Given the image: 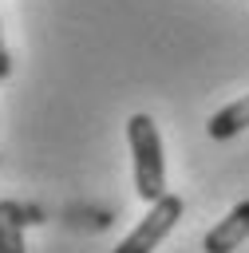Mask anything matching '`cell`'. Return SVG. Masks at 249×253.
<instances>
[{"label": "cell", "mask_w": 249, "mask_h": 253, "mask_svg": "<svg viewBox=\"0 0 249 253\" xmlns=\"http://www.w3.org/2000/svg\"><path fill=\"white\" fill-rule=\"evenodd\" d=\"M24 221H40L36 210H24L20 202H0V253H24Z\"/></svg>", "instance_id": "cell-4"}, {"label": "cell", "mask_w": 249, "mask_h": 253, "mask_svg": "<svg viewBox=\"0 0 249 253\" xmlns=\"http://www.w3.org/2000/svg\"><path fill=\"white\" fill-rule=\"evenodd\" d=\"M126 142L134 154V190L142 202H158L166 194V162H162V138L150 115H130Z\"/></svg>", "instance_id": "cell-1"}, {"label": "cell", "mask_w": 249, "mask_h": 253, "mask_svg": "<svg viewBox=\"0 0 249 253\" xmlns=\"http://www.w3.org/2000/svg\"><path fill=\"white\" fill-rule=\"evenodd\" d=\"M249 126V95H241V99H233L229 107H221L209 123H206V130H209V138H233V134H241Z\"/></svg>", "instance_id": "cell-5"}, {"label": "cell", "mask_w": 249, "mask_h": 253, "mask_svg": "<svg viewBox=\"0 0 249 253\" xmlns=\"http://www.w3.org/2000/svg\"><path fill=\"white\" fill-rule=\"evenodd\" d=\"M245 237H249V202H237V206L206 233L202 249H206V253H233Z\"/></svg>", "instance_id": "cell-3"}, {"label": "cell", "mask_w": 249, "mask_h": 253, "mask_svg": "<svg viewBox=\"0 0 249 253\" xmlns=\"http://www.w3.org/2000/svg\"><path fill=\"white\" fill-rule=\"evenodd\" d=\"M182 217V198L178 194H162L158 202H150L146 217L115 245V253H154V245H162V237L178 225Z\"/></svg>", "instance_id": "cell-2"}, {"label": "cell", "mask_w": 249, "mask_h": 253, "mask_svg": "<svg viewBox=\"0 0 249 253\" xmlns=\"http://www.w3.org/2000/svg\"><path fill=\"white\" fill-rule=\"evenodd\" d=\"M12 75V59H8V43H4V24H0V79Z\"/></svg>", "instance_id": "cell-6"}]
</instances>
